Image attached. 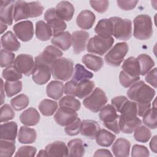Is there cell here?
<instances>
[{
  "instance_id": "28",
  "label": "cell",
  "mask_w": 157,
  "mask_h": 157,
  "mask_svg": "<svg viewBox=\"0 0 157 157\" xmlns=\"http://www.w3.org/2000/svg\"><path fill=\"white\" fill-rule=\"evenodd\" d=\"M45 150L47 156H67V147L61 141H56L47 145Z\"/></svg>"
},
{
  "instance_id": "53",
  "label": "cell",
  "mask_w": 157,
  "mask_h": 157,
  "mask_svg": "<svg viewBox=\"0 0 157 157\" xmlns=\"http://www.w3.org/2000/svg\"><path fill=\"white\" fill-rule=\"evenodd\" d=\"M90 4L91 7L98 13H104L109 6V1H90Z\"/></svg>"
},
{
  "instance_id": "26",
  "label": "cell",
  "mask_w": 157,
  "mask_h": 157,
  "mask_svg": "<svg viewBox=\"0 0 157 157\" xmlns=\"http://www.w3.org/2000/svg\"><path fill=\"white\" fill-rule=\"evenodd\" d=\"M131 147L130 142L124 138L116 140L112 147L113 155L117 157H127L129 155Z\"/></svg>"
},
{
  "instance_id": "57",
  "label": "cell",
  "mask_w": 157,
  "mask_h": 157,
  "mask_svg": "<svg viewBox=\"0 0 157 157\" xmlns=\"http://www.w3.org/2000/svg\"><path fill=\"white\" fill-rule=\"evenodd\" d=\"M145 81L154 88L156 87V68L149 71L145 77Z\"/></svg>"
},
{
  "instance_id": "45",
  "label": "cell",
  "mask_w": 157,
  "mask_h": 157,
  "mask_svg": "<svg viewBox=\"0 0 157 157\" xmlns=\"http://www.w3.org/2000/svg\"><path fill=\"white\" fill-rule=\"evenodd\" d=\"M29 102V98L26 94H20L10 100V105L14 110L20 111L27 107Z\"/></svg>"
},
{
  "instance_id": "20",
  "label": "cell",
  "mask_w": 157,
  "mask_h": 157,
  "mask_svg": "<svg viewBox=\"0 0 157 157\" xmlns=\"http://www.w3.org/2000/svg\"><path fill=\"white\" fill-rule=\"evenodd\" d=\"M100 129V125L94 120H84L81 122L80 132L82 136L88 139H95L98 131Z\"/></svg>"
},
{
  "instance_id": "19",
  "label": "cell",
  "mask_w": 157,
  "mask_h": 157,
  "mask_svg": "<svg viewBox=\"0 0 157 157\" xmlns=\"http://www.w3.org/2000/svg\"><path fill=\"white\" fill-rule=\"evenodd\" d=\"M58 17L62 20L69 21L72 20L75 12L74 6L69 1H63L58 2L55 8Z\"/></svg>"
},
{
  "instance_id": "43",
  "label": "cell",
  "mask_w": 157,
  "mask_h": 157,
  "mask_svg": "<svg viewBox=\"0 0 157 157\" xmlns=\"http://www.w3.org/2000/svg\"><path fill=\"white\" fill-rule=\"evenodd\" d=\"M22 82L20 80L7 81L4 83V90L6 95L10 98L20 93L22 90Z\"/></svg>"
},
{
  "instance_id": "38",
  "label": "cell",
  "mask_w": 157,
  "mask_h": 157,
  "mask_svg": "<svg viewBox=\"0 0 157 157\" xmlns=\"http://www.w3.org/2000/svg\"><path fill=\"white\" fill-rule=\"evenodd\" d=\"M140 66V75H146L155 66L153 59L147 54H140L137 58Z\"/></svg>"
},
{
  "instance_id": "52",
  "label": "cell",
  "mask_w": 157,
  "mask_h": 157,
  "mask_svg": "<svg viewBox=\"0 0 157 157\" xmlns=\"http://www.w3.org/2000/svg\"><path fill=\"white\" fill-rule=\"evenodd\" d=\"M37 152V149L33 146H21L16 152L15 156H34Z\"/></svg>"
},
{
  "instance_id": "4",
  "label": "cell",
  "mask_w": 157,
  "mask_h": 157,
  "mask_svg": "<svg viewBox=\"0 0 157 157\" xmlns=\"http://www.w3.org/2000/svg\"><path fill=\"white\" fill-rule=\"evenodd\" d=\"M94 86V83L90 80L80 83H76L71 80L65 83L64 92L66 95L83 99L88 96L93 91Z\"/></svg>"
},
{
  "instance_id": "55",
  "label": "cell",
  "mask_w": 157,
  "mask_h": 157,
  "mask_svg": "<svg viewBox=\"0 0 157 157\" xmlns=\"http://www.w3.org/2000/svg\"><path fill=\"white\" fill-rule=\"evenodd\" d=\"M139 1H122L118 0L117 1L118 6L123 10H131L133 9L137 3Z\"/></svg>"
},
{
  "instance_id": "10",
  "label": "cell",
  "mask_w": 157,
  "mask_h": 157,
  "mask_svg": "<svg viewBox=\"0 0 157 157\" xmlns=\"http://www.w3.org/2000/svg\"><path fill=\"white\" fill-rule=\"evenodd\" d=\"M128 50L129 47L126 42L116 44L105 55L104 59L105 63L112 67L120 66Z\"/></svg>"
},
{
  "instance_id": "48",
  "label": "cell",
  "mask_w": 157,
  "mask_h": 157,
  "mask_svg": "<svg viewBox=\"0 0 157 157\" xmlns=\"http://www.w3.org/2000/svg\"><path fill=\"white\" fill-rule=\"evenodd\" d=\"M15 54L8 50L1 49L0 56V64L1 67L11 66L15 61Z\"/></svg>"
},
{
  "instance_id": "11",
  "label": "cell",
  "mask_w": 157,
  "mask_h": 157,
  "mask_svg": "<svg viewBox=\"0 0 157 157\" xmlns=\"http://www.w3.org/2000/svg\"><path fill=\"white\" fill-rule=\"evenodd\" d=\"M63 55V52L54 45H48L35 58V63L46 64L52 67L54 63Z\"/></svg>"
},
{
  "instance_id": "23",
  "label": "cell",
  "mask_w": 157,
  "mask_h": 157,
  "mask_svg": "<svg viewBox=\"0 0 157 157\" xmlns=\"http://www.w3.org/2000/svg\"><path fill=\"white\" fill-rule=\"evenodd\" d=\"M142 124L139 118L136 117L132 118H124L119 116L118 126L120 130L124 134H131Z\"/></svg>"
},
{
  "instance_id": "41",
  "label": "cell",
  "mask_w": 157,
  "mask_h": 157,
  "mask_svg": "<svg viewBox=\"0 0 157 157\" xmlns=\"http://www.w3.org/2000/svg\"><path fill=\"white\" fill-rule=\"evenodd\" d=\"M143 117V123L144 124L150 128L156 129L157 127V110L156 107L150 108L144 114Z\"/></svg>"
},
{
  "instance_id": "50",
  "label": "cell",
  "mask_w": 157,
  "mask_h": 157,
  "mask_svg": "<svg viewBox=\"0 0 157 157\" xmlns=\"http://www.w3.org/2000/svg\"><path fill=\"white\" fill-rule=\"evenodd\" d=\"M15 116V113L13 108H12L9 104H6L3 105L1 108L0 121L7 122L10 120H12Z\"/></svg>"
},
{
  "instance_id": "39",
  "label": "cell",
  "mask_w": 157,
  "mask_h": 157,
  "mask_svg": "<svg viewBox=\"0 0 157 157\" xmlns=\"http://www.w3.org/2000/svg\"><path fill=\"white\" fill-rule=\"evenodd\" d=\"M58 104L56 101L45 99L39 104V109L44 116H52L57 110Z\"/></svg>"
},
{
  "instance_id": "12",
  "label": "cell",
  "mask_w": 157,
  "mask_h": 157,
  "mask_svg": "<svg viewBox=\"0 0 157 157\" xmlns=\"http://www.w3.org/2000/svg\"><path fill=\"white\" fill-rule=\"evenodd\" d=\"M44 19L51 28L53 36L63 32L67 28L66 23L56 15L55 8H50L45 11Z\"/></svg>"
},
{
  "instance_id": "6",
  "label": "cell",
  "mask_w": 157,
  "mask_h": 157,
  "mask_svg": "<svg viewBox=\"0 0 157 157\" xmlns=\"http://www.w3.org/2000/svg\"><path fill=\"white\" fill-rule=\"evenodd\" d=\"M112 23V35L117 39L128 40L132 36V21L118 17H110Z\"/></svg>"
},
{
  "instance_id": "5",
  "label": "cell",
  "mask_w": 157,
  "mask_h": 157,
  "mask_svg": "<svg viewBox=\"0 0 157 157\" xmlns=\"http://www.w3.org/2000/svg\"><path fill=\"white\" fill-rule=\"evenodd\" d=\"M74 73V62L69 58H59L52 66V74L56 80L66 81Z\"/></svg>"
},
{
  "instance_id": "40",
  "label": "cell",
  "mask_w": 157,
  "mask_h": 157,
  "mask_svg": "<svg viewBox=\"0 0 157 157\" xmlns=\"http://www.w3.org/2000/svg\"><path fill=\"white\" fill-rule=\"evenodd\" d=\"M120 117L132 118L137 117V104L134 101H127L121 107L120 112Z\"/></svg>"
},
{
  "instance_id": "8",
  "label": "cell",
  "mask_w": 157,
  "mask_h": 157,
  "mask_svg": "<svg viewBox=\"0 0 157 157\" xmlns=\"http://www.w3.org/2000/svg\"><path fill=\"white\" fill-rule=\"evenodd\" d=\"M99 117L107 128L116 134L120 133V130L118 126L119 115L112 105L107 104L103 107L100 111Z\"/></svg>"
},
{
  "instance_id": "13",
  "label": "cell",
  "mask_w": 157,
  "mask_h": 157,
  "mask_svg": "<svg viewBox=\"0 0 157 157\" xmlns=\"http://www.w3.org/2000/svg\"><path fill=\"white\" fill-rule=\"evenodd\" d=\"M13 65L21 74L26 76H29L34 70L35 61L30 55L20 54L15 58Z\"/></svg>"
},
{
  "instance_id": "15",
  "label": "cell",
  "mask_w": 157,
  "mask_h": 157,
  "mask_svg": "<svg viewBox=\"0 0 157 157\" xmlns=\"http://www.w3.org/2000/svg\"><path fill=\"white\" fill-rule=\"evenodd\" d=\"M52 74V67L41 63H35L32 73L33 80L37 85H44L48 82Z\"/></svg>"
},
{
  "instance_id": "14",
  "label": "cell",
  "mask_w": 157,
  "mask_h": 157,
  "mask_svg": "<svg viewBox=\"0 0 157 157\" xmlns=\"http://www.w3.org/2000/svg\"><path fill=\"white\" fill-rule=\"evenodd\" d=\"M13 30L17 37L23 42L30 40L34 35L33 24L29 20L22 21L15 24Z\"/></svg>"
},
{
  "instance_id": "58",
  "label": "cell",
  "mask_w": 157,
  "mask_h": 157,
  "mask_svg": "<svg viewBox=\"0 0 157 157\" xmlns=\"http://www.w3.org/2000/svg\"><path fill=\"white\" fill-rule=\"evenodd\" d=\"M136 104L137 115L139 117H143L151 107L150 102H136Z\"/></svg>"
},
{
  "instance_id": "2",
  "label": "cell",
  "mask_w": 157,
  "mask_h": 157,
  "mask_svg": "<svg viewBox=\"0 0 157 157\" xmlns=\"http://www.w3.org/2000/svg\"><path fill=\"white\" fill-rule=\"evenodd\" d=\"M155 93V90L144 81L137 82L127 91L128 98L136 102H150Z\"/></svg>"
},
{
  "instance_id": "42",
  "label": "cell",
  "mask_w": 157,
  "mask_h": 157,
  "mask_svg": "<svg viewBox=\"0 0 157 157\" xmlns=\"http://www.w3.org/2000/svg\"><path fill=\"white\" fill-rule=\"evenodd\" d=\"M59 107L69 109L78 111L81 106L80 101L72 96H66L61 98L59 102Z\"/></svg>"
},
{
  "instance_id": "7",
  "label": "cell",
  "mask_w": 157,
  "mask_h": 157,
  "mask_svg": "<svg viewBox=\"0 0 157 157\" xmlns=\"http://www.w3.org/2000/svg\"><path fill=\"white\" fill-rule=\"evenodd\" d=\"M107 102V97L105 92L100 88H96L83 101V105L94 113H97Z\"/></svg>"
},
{
  "instance_id": "35",
  "label": "cell",
  "mask_w": 157,
  "mask_h": 157,
  "mask_svg": "<svg viewBox=\"0 0 157 157\" xmlns=\"http://www.w3.org/2000/svg\"><path fill=\"white\" fill-rule=\"evenodd\" d=\"M67 156H83L85 154V147L83 141L80 139L70 140L67 144Z\"/></svg>"
},
{
  "instance_id": "51",
  "label": "cell",
  "mask_w": 157,
  "mask_h": 157,
  "mask_svg": "<svg viewBox=\"0 0 157 157\" xmlns=\"http://www.w3.org/2000/svg\"><path fill=\"white\" fill-rule=\"evenodd\" d=\"M81 122V120L77 117L75 120H74L69 124L67 125L64 128V131L66 134L71 136H74L78 134L80 131Z\"/></svg>"
},
{
  "instance_id": "27",
  "label": "cell",
  "mask_w": 157,
  "mask_h": 157,
  "mask_svg": "<svg viewBox=\"0 0 157 157\" xmlns=\"http://www.w3.org/2000/svg\"><path fill=\"white\" fill-rule=\"evenodd\" d=\"M19 118L21 123L25 126H35L39 122L40 114L36 109L29 107L20 114Z\"/></svg>"
},
{
  "instance_id": "49",
  "label": "cell",
  "mask_w": 157,
  "mask_h": 157,
  "mask_svg": "<svg viewBox=\"0 0 157 157\" xmlns=\"http://www.w3.org/2000/svg\"><path fill=\"white\" fill-rule=\"evenodd\" d=\"M119 80L120 84L124 88H128L137 82L139 81L140 77H132L123 71H121L119 74Z\"/></svg>"
},
{
  "instance_id": "47",
  "label": "cell",
  "mask_w": 157,
  "mask_h": 157,
  "mask_svg": "<svg viewBox=\"0 0 157 157\" xmlns=\"http://www.w3.org/2000/svg\"><path fill=\"white\" fill-rule=\"evenodd\" d=\"M2 77L7 81H16L22 78V74L18 71L14 65L5 68L2 72Z\"/></svg>"
},
{
  "instance_id": "3",
  "label": "cell",
  "mask_w": 157,
  "mask_h": 157,
  "mask_svg": "<svg viewBox=\"0 0 157 157\" xmlns=\"http://www.w3.org/2000/svg\"><path fill=\"white\" fill-rule=\"evenodd\" d=\"M135 38L139 40H147L153 34V23L151 18L146 14H140L135 17L133 20Z\"/></svg>"
},
{
  "instance_id": "24",
  "label": "cell",
  "mask_w": 157,
  "mask_h": 157,
  "mask_svg": "<svg viewBox=\"0 0 157 157\" xmlns=\"http://www.w3.org/2000/svg\"><path fill=\"white\" fill-rule=\"evenodd\" d=\"M17 124L15 121L1 124L0 128L1 139L15 142L17 135Z\"/></svg>"
},
{
  "instance_id": "18",
  "label": "cell",
  "mask_w": 157,
  "mask_h": 157,
  "mask_svg": "<svg viewBox=\"0 0 157 157\" xmlns=\"http://www.w3.org/2000/svg\"><path fill=\"white\" fill-rule=\"evenodd\" d=\"M15 1H1L0 5V20L8 25H11L13 23V9Z\"/></svg>"
},
{
  "instance_id": "54",
  "label": "cell",
  "mask_w": 157,
  "mask_h": 157,
  "mask_svg": "<svg viewBox=\"0 0 157 157\" xmlns=\"http://www.w3.org/2000/svg\"><path fill=\"white\" fill-rule=\"evenodd\" d=\"M149 155V151L146 147L137 144L132 146L131 151L132 156H148Z\"/></svg>"
},
{
  "instance_id": "33",
  "label": "cell",
  "mask_w": 157,
  "mask_h": 157,
  "mask_svg": "<svg viewBox=\"0 0 157 157\" xmlns=\"http://www.w3.org/2000/svg\"><path fill=\"white\" fill-rule=\"evenodd\" d=\"M36 36L42 41L48 40L52 36V30L44 21L39 20L36 23Z\"/></svg>"
},
{
  "instance_id": "21",
  "label": "cell",
  "mask_w": 157,
  "mask_h": 157,
  "mask_svg": "<svg viewBox=\"0 0 157 157\" xmlns=\"http://www.w3.org/2000/svg\"><path fill=\"white\" fill-rule=\"evenodd\" d=\"M96 17L93 12L89 10L81 11L76 18L77 26L82 29H89L95 22Z\"/></svg>"
},
{
  "instance_id": "56",
  "label": "cell",
  "mask_w": 157,
  "mask_h": 157,
  "mask_svg": "<svg viewBox=\"0 0 157 157\" xmlns=\"http://www.w3.org/2000/svg\"><path fill=\"white\" fill-rule=\"evenodd\" d=\"M128 98L124 96H118L113 98L112 101L111 103L112 105L114 107L117 112H120L121 107L123 105L128 101Z\"/></svg>"
},
{
  "instance_id": "37",
  "label": "cell",
  "mask_w": 157,
  "mask_h": 157,
  "mask_svg": "<svg viewBox=\"0 0 157 157\" xmlns=\"http://www.w3.org/2000/svg\"><path fill=\"white\" fill-rule=\"evenodd\" d=\"M93 77L91 72L86 70L83 66L80 64H76L74 67V73L72 77V80L76 83H80L87 80H90Z\"/></svg>"
},
{
  "instance_id": "30",
  "label": "cell",
  "mask_w": 157,
  "mask_h": 157,
  "mask_svg": "<svg viewBox=\"0 0 157 157\" xmlns=\"http://www.w3.org/2000/svg\"><path fill=\"white\" fill-rule=\"evenodd\" d=\"M47 95L53 99L59 100L64 93V85L62 82L53 80L50 82L46 88Z\"/></svg>"
},
{
  "instance_id": "44",
  "label": "cell",
  "mask_w": 157,
  "mask_h": 157,
  "mask_svg": "<svg viewBox=\"0 0 157 157\" xmlns=\"http://www.w3.org/2000/svg\"><path fill=\"white\" fill-rule=\"evenodd\" d=\"M134 137L136 141L145 143L147 142L151 136L150 130L145 126H139L134 130Z\"/></svg>"
},
{
  "instance_id": "63",
  "label": "cell",
  "mask_w": 157,
  "mask_h": 157,
  "mask_svg": "<svg viewBox=\"0 0 157 157\" xmlns=\"http://www.w3.org/2000/svg\"><path fill=\"white\" fill-rule=\"evenodd\" d=\"M37 156H47L45 150H41L39 151V153L37 155Z\"/></svg>"
},
{
  "instance_id": "59",
  "label": "cell",
  "mask_w": 157,
  "mask_h": 157,
  "mask_svg": "<svg viewBox=\"0 0 157 157\" xmlns=\"http://www.w3.org/2000/svg\"><path fill=\"white\" fill-rule=\"evenodd\" d=\"M112 154L109 150L106 149H99L96 151L94 156H112Z\"/></svg>"
},
{
  "instance_id": "9",
  "label": "cell",
  "mask_w": 157,
  "mask_h": 157,
  "mask_svg": "<svg viewBox=\"0 0 157 157\" xmlns=\"http://www.w3.org/2000/svg\"><path fill=\"white\" fill-rule=\"evenodd\" d=\"M114 39L112 37L104 38L98 35L90 38L86 44L87 52L98 55H104L112 47Z\"/></svg>"
},
{
  "instance_id": "34",
  "label": "cell",
  "mask_w": 157,
  "mask_h": 157,
  "mask_svg": "<svg viewBox=\"0 0 157 157\" xmlns=\"http://www.w3.org/2000/svg\"><path fill=\"white\" fill-rule=\"evenodd\" d=\"M37 133L34 129L21 126L18 132V140L21 144H32L36 140Z\"/></svg>"
},
{
  "instance_id": "17",
  "label": "cell",
  "mask_w": 157,
  "mask_h": 157,
  "mask_svg": "<svg viewBox=\"0 0 157 157\" xmlns=\"http://www.w3.org/2000/svg\"><path fill=\"white\" fill-rule=\"evenodd\" d=\"M71 37L73 52L75 55L80 54L85 50L90 34L85 31H75L72 33Z\"/></svg>"
},
{
  "instance_id": "1",
  "label": "cell",
  "mask_w": 157,
  "mask_h": 157,
  "mask_svg": "<svg viewBox=\"0 0 157 157\" xmlns=\"http://www.w3.org/2000/svg\"><path fill=\"white\" fill-rule=\"evenodd\" d=\"M44 7L40 2L15 1L13 9V19L15 21L40 16L44 11Z\"/></svg>"
},
{
  "instance_id": "22",
  "label": "cell",
  "mask_w": 157,
  "mask_h": 157,
  "mask_svg": "<svg viewBox=\"0 0 157 157\" xmlns=\"http://www.w3.org/2000/svg\"><path fill=\"white\" fill-rule=\"evenodd\" d=\"M52 44L64 51L68 50L72 45V37L69 31H63L54 35L51 40Z\"/></svg>"
},
{
  "instance_id": "29",
  "label": "cell",
  "mask_w": 157,
  "mask_h": 157,
  "mask_svg": "<svg viewBox=\"0 0 157 157\" xmlns=\"http://www.w3.org/2000/svg\"><path fill=\"white\" fill-rule=\"evenodd\" d=\"M123 71L132 77L140 75V66L137 58L130 56L125 59L121 66Z\"/></svg>"
},
{
  "instance_id": "31",
  "label": "cell",
  "mask_w": 157,
  "mask_h": 157,
  "mask_svg": "<svg viewBox=\"0 0 157 157\" xmlns=\"http://www.w3.org/2000/svg\"><path fill=\"white\" fill-rule=\"evenodd\" d=\"M82 63L90 69L98 72L103 67L104 61L102 58L92 54H86L82 59Z\"/></svg>"
},
{
  "instance_id": "36",
  "label": "cell",
  "mask_w": 157,
  "mask_h": 157,
  "mask_svg": "<svg viewBox=\"0 0 157 157\" xmlns=\"http://www.w3.org/2000/svg\"><path fill=\"white\" fill-rule=\"evenodd\" d=\"M115 138L116 136L113 133L105 129H101L95 137L97 144L105 147H110L113 144Z\"/></svg>"
},
{
  "instance_id": "62",
  "label": "cell",
  "mask_w": 157,
  "mask_h": 157,
  "mask_svg": "<svg viewBox=\"0 0 157 157\" xmlns=\"http://www.w3.org/2000/svg\"><path fill=\"white\" fill-rule=\"evenodd\" d=\"M7 28V26L6 23L1 21V34H2Z\"/></svg>"
},
{
  "instance_id": "61",
  "label": "cell",
  "mask_w": 157,
  "mask_h": 157,
  "mask_svg": "<svg viewBox=\"0 0 157 157\" xmlns=\"http://www.w3.org/2000/svg\"><path fill=\"white\" fill-rule=\"evenodd\" d=\"M4 86V83L3 82V80L1 78V93H2V95H1V98H2V101H1V104H4V92H3V90L4 89L3 87Z\"/></svg>"
},
{
  "instance_id": "25",
  "label": "cell",
  "mask_w": 157,
  "mask_h": 157,
  "mask_svg": "<svg viewBox=\"0 0 157 157\" xmlns=\"http://www.w3.org/2000/svg\"><path fill=\"white\" fill-rule=\"evenodd\" d=\"M2 47L9 52L17 51L20 47V44L15 34L10 31L4 33L1 38Z\"/></svg>"
},
{
  "instance_id": "46",
  "label": "cell",
  "mask_w": 157,
  "mask_h": 157,
  "mask_svg": "<svg viewBox=\"0 0 157 157\" xmlns=\"http://www.w3.org/2000/svg\"><path fill=\"white\" fill-rule=\"evenodd\" d=\"M13 141L1 139L0 142V156L2 157L12 156L15 150V145Z\"/></svg>"
},
{
  "instance_id": "16",
  "label": "cell",
  "mask_w": 157,
  "mask_h": 157,
  "mask_svg": "<svg viewBox=\"0 0 157 157\" xmlns=\"http://www.w3.org/2000/svg\"><path fill=\"white\" fill-rule=\"evenodd\" d=\"M77 117L76 111L63 107H59L54 115L55 121L61 126H66L75 120Z\"/></svg>"
},
{
  "instance_id": "60",
  "label": "cell",
  "mask_w": 157,
  "mask_h": 157,
  "mask_svg": "<svg viewBox=\"0 0 157 157\" xmlns=\"http://www.w3.org/2000/svg\"><path fill=\"white\" fill-rule=\"evenodd\" d=\"M150 147L152 151L156 153V136H154L152 137L150 142Z\"/></svg>"
},
{
  "instance_id": "32",
  "label": "cell",
  "mask_w": 157,
  "mask_h": 157,
  "mask_svg": "<svg viewBox=\"0 0 157 157\" xmlns=\"http://www.w3.org/2000/svg\"><path fill=\"white\" fill-rule=\"evenodd\" d=\"M112 23L110 18H104L98 21L94 28V31L98 36L108 38L112 37Z\"/></svg>"
}]
</instances>
